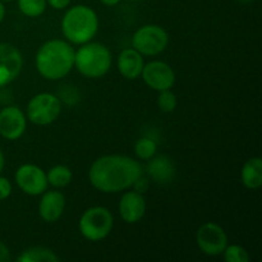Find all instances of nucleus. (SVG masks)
<instances>
[{
  "mask_svg": "<svg viewBox=\"0 0 262 262\" xmlns=\"http://www.w3.org/2000/svg\"><path fill=\"white\" fill-rule=\"evenodd\" d=\"M142 174V166L135 159L125 155H105L92 163L89 181L102 193H118L132 187Z\"/></svg>",
  "mask_w": 262,
  "mask_h": 262,
  "instance_id": "obj_1",
  "label": "nucleus"
},
{
  "mask_svg": "<svg viewBox=\"0 0 262 262\" xmlns=\"http://www.w3.org/2000/svg\"><path fill=\"white\" fill-rule=\"evenodd\" d=\"M74 55L76 50L68 41L49 40L36 54V68L43 78L58 81L74 68Z\"/></svg>",
  "mask_w": 262,
  "mask_h": 262,
  "instance_id": "obj_2",
  "label": "nucleus"
},
{
  "mask_svg": "<svg viewBox=\"0 0 262 262\" xmlns=\"http://www.w3.org/2000/svg\"><path fill=\"white\" fill-rule=\"evenodd\" d=\"M99 31V17L92 8L78 4L69 8L61 19V32L67 41L82 45L96 36Z\"/></svg>",
  "mask_w": 262,
  "mask_h": 262,
  "instance_id": "obj_3",
  "label": "nucleus"
},
{
  "mask_svg": "<svg viewBox=\"0 0 262 262\" xmlns=\"http://www.w3.org/2000/svg\"><path fill=\"white\" fill-rule=\"evenodd\" d=\"M113 56L109 48L100 42L82 43L74 55V67L87 78H100L109 72Z\"/></svg>",
  "mask_w": 262,
  "mask_h": 262,
  "instance_id": "obj_4",
  "label": "nucleus"
},
{
  "mask_svg": "<svg viewBox=\"0 0 262 262\" xmlns=\"http://www.w3.org/2000/svg\"><path fill=\"white\" fill-rule=\"evenodd\" d=\"M114 225V217L109 209L94 206L87 209L79 219L78 228L81 234L91 242H99L110 234Z\"/></svg>",
  "mask_w": 262,
  "mask_h": 262,
  "instance_id": "obj_5",
  "label": "nucleus"
},
{
  "mask_svg": "<svg viewBox=\"0 0 262 262\" xmlns=\"http://www.w3.org/2000/svg\"><path fill=\"white\" fill-rule=\"evenodd\" d=\"M168 43V32L159 25L142 26L132 36V48L142 56L159 55L165 50Z\"/></svg>",
  "mask_w": 262,
  "mask_h": 262,
  "instance_id": "obj_6",
  "label": "nucleus"
},
{
  "mask_svg": "<svg viewBox=\"0 0 262 262\" xmlns=\"http://www.w3.org/2000/svg\"><path fill=\"white\" fill-rule=\"evenodd\" d=\"M61 112V101L50 92L37 94L28 101L27 118L36 125H49L55 122Z\"/></svg>",
  "mask_w": 262,
  "mask_h": 262,
  "instance_id": "obj_7",
  "label": "nucleus"
},
{
  "mask_svg": "<svg viewBox=\"0 0 262 262\" xmlns=\"http://www.w3.org/2000/svg\"><path fill=\"white\" fill-rule=\"evenodd\" d=\"M196 243L202 253L207 256H220L228 246V235L216 223H205L197 229Z\"/></svg>",
  "mask_w": 262,
  "mask_h": 262,
  "instance_id": "obj_8",
  "label": "nucleus"
},
{
  "mask_svg": "<svg viewBox=\"0 0 262 262\" xmlns=\"http://www.w3.org/2000/svg\"><path fill=\"white\" fill-rule=\"evenodd\" d=\"M15 183L23 193L28 196H40L48 189L46 173L37 165L23 164L15 171Z\"/></svg>",
  "mask_w": 262,
  "mask_h": 262,
  "instance_id": "obj_9",
  "label": "nucleus"
},
{
  "mask_svg": "<svg viewBox=\"0 0 262 262\" xmlns=\"http://www.w3.org/2000/svg\"><path fill=\"white\" fill-rule=\"evenodd\" d=\"M141 77L150 89L158 92L170 90L176 83V73L173 68L161 60H152L145 64Z\"/></svg>",
  "mask_w": 262,
  "mask_h": 262,
  "instance_id": "obj_10",
  "label": "nucleus"
},
{
  "mask_svg": "<svg viewBox=\"0 0 262 262\" xmlns=\"http://www.w3.org/2000/svg\"><path fill=\"white\" fill-rule=\"evenodd\" d=\"M23 67V58L20 51L14 45L0 42V87L12 83Z\"/></svg>",
  "mask_w": 262,
  "mask_h": 262,
  "instance_id": "obj_11",
  "label": "nucleus"
},
{
  "mask_svg": "<svg viewBox=\"0 0 262 262\" xmlns=\"http://www.w3.org/2000/svg\"><path fill=\"white\" fill-rule=\"evenodd\" d=\"M27 127V118L18 106H5L0 110V136L14 141L22 137Z\"/></svg>",
  "mask_w": 262,
  "mask_h": 262,
  "instance_id": "obj_12",
  "label": "nucleus"
},
{
  "mask_svg": "<svg viewBox=\"0 0 262 262\" xmlns=\"http://www.w3.org/2000/svg\"><path fill=\"white\" fill-rule=\"evenodd\" d=\"M119 215L128 224L140 222L146 212V201L142 193L137 191H128L119 201Z\"/></svg>",
  "mask_w": 262,
  "mask_h": 262,
  "instance_id": "obj_13",
  "label": "nucleus"
},
{
  "mask_svg": "<svg viewBox=\"0 0 262 262\" xmlns=\"http://www.w3.org/2000/svg\"><path fill=\"white\" fill-rule=\"evenodd\" d=\"M66 209V196L59 191H45L38 202V214L46 223H55L60 219Z\"/></svg>",
  "mask_w": 262,
  "mask_h": 262,
  "instance_id": "obj_14",
  "label": "nucleus"
},
{
  "mask_svg": "<svg viewBox=\"0 0 262 262\" xmlns=\"http://www.w3.org/2000/svg\"><path fill=\"white\" fill-rule=\"evenodd\" d=\"M143 66H145V61H143L142 55L136 49H124L119 54V58H118V71H119V73L124 78H138L141 73H142Z\"/></svg>",
  "mask_w": 262,
  "mask_h": 262,
  "instance_id": "obj_15",
  "label": "nucleus"
},
{
  "mask_svg": "<svg viewBox=\"0 0 262 262\" xmlns=\"http://www.w3.org/2000/svg\"><path fill=\"white\" fill-rule=\"evenodd\" d=\"M147 174L152 181L158 183H170L176 174V168L170 159L161 155L150 159V163L147 165Z\"/></svg>",
  "mask_w": 262,
  "mask_h": 262,
  "instance_id": "obj_16",
  "label": "nucleus"
},
{
  "mask_svg": "<svg viewBox=\"0 0 262 262\" xmlns=\"http://www.w3.org/2000/svg\"><path fill=\"white\" fill-rule=\"evenodd\" d=\"M241 179L246 188L258 189L262 184V160L258 156L248 159L241 171Z\"/></svg>",
  "mask_w": 262,
  "mask_h": 262,
  "instance_id": "obj_17",
  "label": "nucleus"
},
{
  "mask_svg": "<svg viewBox=\"0 0 262 262\" xmlns=\"http://www.w3.org/2000/svg\"><path fill=\"white\" fill-rule=\"evenodd\" d=\"M18 262H58L60 261L54 251L46 247H31L17 257Z\"/></svg>",
  "mask_w": 262,
  "mask_h": 262,
  "instance_id": "obj_18",
  "label": "nucleus"
},
{
  "mask_svg": "<svg viewBox=\"0 0 262 262\" xmlns=\"http://www.w3.org/2000/svg\"><path fill=\"white\" fill-rule=\"evenodd\" d=\"M48 183L55 188H64L68 186L73 179V173L71 169L66 165H55L49 169L46 173Z\"/></svg>",
  "mask_w": 262,
  "mask_h": 262,
  "instance_id": "obj_19",
  "label": "nucleus"
},
{
  "mask_svg": "<svg viewBox=\"0 0 262 262\" xmlns=\"http://www.w3.org/2000/svg\"><path fill=\"white\" fill-rule=\"evenodd\" d=\"M158 151V143L150 137H142L137 140L135 145V154L141 160H150Z\"/></svg>",
  "mask_w": 262,
  "mask_h": 262,
  "instance_id": "obj_20",
  "label": "nucleus"
},
{
  "mask_svg": "<svg viewBox=\"0 0 262 262\" xmlns=\"http://www.w3.org/2000/svg\"><path fill=\"white\" fill-rule=\"evenodd\" d=\"M46 0H18V8L25 15L30 18L40 17L46 9Z\"/></svg>",
  "mask_w": 262,
  "mask_h": 262,
  "instance_id": "obj_21",
  "label": "nucleus"
},
{
  "mask_svg": "<svg viewBox=\"0 0 262 262\" xmlns=\"http://www.w3.org/2000/svg\"><path fill=\"white\" fill-rule=\"evenodd\" d=\"M222 255L227 262H248L250 261V255H248L247 250H246V248H243L242 246H238V245H232V246L228 245Z\"/></svg>",
  "mask_w": 262,
  "mask_h": 262,
  "instance_id": "obj_22",
  "label": "nucleus"
},
{
  "mask_svg": "<svg viewBox=\"0 0 262 262\" xmlns=\"http://www.w3.org/2000/svg\"><path fill=\"white\" fill-rule=\"evenodd\" d=\"M177 105H178V100H177V96L170 91V90H164V91L159 92L158 106L161 112L164 113L174 112Z\"/></svg>",
  "mask_w": 262,
  "mask_h": 262,
  "instance_id": "obj_23",
  "label": "nucleus"
},
{
  "mask_svg": "<svg viewBox=\"0 0 262 262\" xmlns=\"http://www.w3.org/2000/svg\"><path fill=\"white\" fill-rule=\"evenodd\" d=\"M12 193V184H10L9 179L0 177V201L7 200Z\"/></svg>",
  "mask_w": 262,
  "mask_h": 262,
  "instance_id": "obj_24",
  "label": "nucleus"
},
{
  "mask_svg": "<svg viewBox=\"0 0 262 262\" xmlns=\"http://www.w3.org/2000/svg\"><path fill=\"white\" fill-rule=\"evenodd\" d=\"M147 186H148V179H146L142 174V176L135 182V184H133L132 187H135L136 191L140 192V193H143V192H146V189H147Z\"/></svg>",
  "mask_w": 262,
  "mask_h": 262,
  "instance_id": "obj_25",
  "label": "nucleus"
},
{
  "mask_svg": "<svg viewBox=\"0 0 262 262\" xmlns=\"http://www.w3.org/2000/svg\"><path fill=\"white\" fill-rule=\"evenodd\" d=\"M10 260H12V256H10L9 248L3 241H0V262H9Z\"/></svg>",
  "mask_w": 262,
  "mask_h": 262,
  "instance_id": "obj_26",
  "label": "nucleus"
},
{
  "mask_svg": "<svg viewBox=\"0 0 262 262\" xmlns=\"http://www.w3.org/2000/svg\"><path fill=\"white\" fill-rule=\"evenodd\" d=\"M46 2H48V4L50 5L51 8H54V9L61 10L66 9V8L71 4L72 0H46Z\"/></svg>",
  "mask_w": 262,
  "mask_h": 262,
  "instance_id": "obj_27",
  "label": "nucleus"
},
{
  "mask_svg": "<svg viewBox=\"0 0 262 262\" xmlns=\"http://www.w3.org/2000/svg\"><path fill=\"white\" fill-rule=\"evenodd\" d=\"M101 2V4L106 5V7H115L117 4H119L122 0H100Z\"/></svg>",
  "mask_w": 262,
  "mask_h": 262,
  "instance_id": "obj_28",
  "label": "nucleus"
},
{
  "mask_svg": "<svg viewBox=\"0 0 262 262\" xmlns=\"http://www.w3.org/2000/svg\"><path fill=\"white\" fill-rule=\"evenodd\" d=\"M4 17H5L4 2H2V0H0V23L3 22V19H4Z\"/></svg>",
  "mask_w": 262,
  "mask_h": 262,
  "instance_id": "obj_29",
  "label": "nucleus"
},
{
  "mask_svg": "<svg viewBox=\"0 0 262 262\" xmlns=\"http://www.w3.org/2000/svg\"><path fill=\"white\" fill-rule=\"evenodd\" d=\"M4 165H5V156H4V152L2 151V148H0V173H2L3 169H4Z\"/></svg>",
  "mask_w": 262,
  "mask_h": 262,
  "instance_id": "obj_30",
  "label": "nucleus"
},
{
  "mask_svg": "<svg viewBox=\"0 0 262 262\" xmlns=\"http://www.w3.org/2000/svg\"><path fill=\"white\" fill-rule=\"evenodd\" d=\"M239 2H242V3H250V2H252V0H239Z\"/></svg>",
  "mask_w": 262,
  "mask_h": 262,
  "instance_id": "obj_31",
  "label": "nucleus"
},
{
  "mask_svg": "<svg viewBox=\"0 0 262 262\" xmlns=\"http://www.w3.org/2000/svg\"><path fill=\"white\" fill-rule=\"evenodd\" d=\"M132 2H143V0H132Z\"/></svg>",
  "mask_w": 262,
  "mask_h": 262,
  "instance_id": "obj_32",
  "label": "nucleus"
},
{
  "mask_svg": "<svg viewBox=\"0 0 262 262\" xmlns=\"http://www.w3.org/2000/svg\"><path fill=\"white\" fill-rule=\"evenodd\" d=\"M2 2H12V0H2Z\"/></svg>",
  "mask_w": 262,
  "mask_h": 262,
  "instance_id": "obj_33",
  "label": "nucleus"
}]
</instances>
